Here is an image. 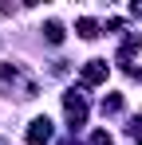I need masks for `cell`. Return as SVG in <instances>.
Listing matches in <instances>:
<instances>
[{"instance_id":"obj_9","label":"cell","mask_w":142,"mask_h":145,"mask_svg":"<svg viewBox=\"0 0 142 145\" xmlns=\"http://www.w3.org/2000/svg\"><path fill=\"white\" fill-rule=\"evenodd\" d=\"M130 133H134V141L142 145V114H138V118H134V125H130Z\"/></svg>"},{"instance_id":"obj_2","label":"cell","mask_w":142,"mask_h":145,"mask_svg":"<svg viewBox=\"0 0 142 145\" xmlns=\"http://www.w3.org/2000/svg\"><path fill=\"white\" fill-rule=\"evenodd\" d=\"M63 110H67L71 129H79V125L87 121V102H83V90H67V94H63Z\"/></svg>"},{"instance_id":"obj_11","label":"cell","mask_w":142,"mask_h":145,"mask_svg":"<svg viewBox=\"0 0 142 145\" xmlns=\"http://www.w3.org/2000/svg\"><path fill=\"white\" fill-rule=\"evenodd\" d=\"M0 145H4V141H0Z\"/></svg>"},{"instance_id":"obj_8","label":"cell","mask_w":142,"mask_h":145,"mask_svg":"<svg viewBox=\"0 0 142 145\" xmlns=\"http://www.w3.org/2000/svg\"><path fill=\"white\" fill-rule=\"evenodd\" d=\"M87 145H115V141H111V133L99 129V133H91V141H87Z\"/></svg>"},{"instance_id":"obj_5","label":"cell","mask_w":142,"mask_h":145,"mask_svg":"<svg viewBox=\"0 0 142 145\" xmlns=\"http://www.w3.org/2000/svg\"><path fill=\"white\" fill-rule=\"evenodd\" d=\"M44 35H47V43H63V24H59V20H47Z\"/></svg>"},{"instance_id":"obj_4","label":"cell","mask_w":142,"mask_h":145,"mask_svg":"<svg viewBox=\"0 0 142 145\" xmlns=\"http://www.w3.org/2000/svg\"><path fill=\"white\" fill-rule=\"evenodd\" d=\"M24 137H28V145H47V141H51V121H47V118H36L28 129H24Z\"/></svg>"},{"instance_id":"obj_6","label":"cell","mask_w":142,"mask_h":145,"mask_svg":"<svg viewBox=\"0 0 142 145\" xmlns=\"http://www.w3.org/2000/svg\"><path fill=\"white\" fill-rule=\"evenodd\" d=\"M75 31H79V35H83V39H95V35H99V24H95V20H87V16H83V20H79V24H75Z\"/></svg>"},{"instance_id":"obj_7","label":"cell","mask_w":142,"mask_h":145,"mask_svg":"<svg viewBox=\"0 0 142 145\" xmlns=\"http://www.w3.org/2000/svg\"><path fill=\"white\" fill-rule=\"evenodd\" d=\"M122 110V94H111V98H103V114H118Z\"/></svg>"},{"instance_id":"obj_3","label":"cell","mask_w":142,"mask_h":145,"mask_svg":"<svg viewBox=\"0 0 142 145\" xmlns=\"http://www.w3.org/2000/svg\"><path fill=\"white\" fill-rule=\"evenodd\" d=\"M107 71H111L107 59H87V67H83L79 78H83V86H99V82H107Z\"/></svg>"},{"instance_id":"obj_1","label":"cell","mask_w":142,"mask_h":145,"mask_svg":"<svg viewBox=\"0 0 142 145\" xmlns=\"http://www.w3.org/2000/svg\"><path fill=\"white\" fill-rule=\"evenodd\" d=\"M0 86L4 90H16V98H36V82L16 63H0Z\"/></svg>"},{"instance_id":"obj_10","label":"cell","mask_w":142,"mask_h":145,"mask_svg":"<svg viewBox=\"0 0 142 145\" xmlns=\"http://www.w3.org/2000/svg\"><path fill=\"white\" fill-rule=\"evenodd\" d=\"M130 12H134V16H138V20H142V4H130Z\"/></svg>"}]
</instances>
